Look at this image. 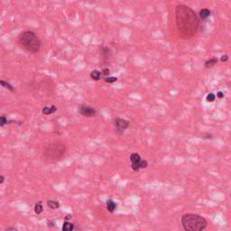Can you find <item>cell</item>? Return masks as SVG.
I'll return each instance as SVG.
<instances>
[{"label": "cell", "instance_id": "1", "mask_svg": "<svg viewBox=\"0 0 231 231\" xmlns=\"http://www.w3.org/2000/svg\"><path fill=\"white\" fill-rule=\"evenodd\" d=\"M175 19L178 31L183 38H191L196 35L200 26V20L191 7L185 5L177 6Z\"/></svg>", "mask_w": 231, "mask_h": 231}, {"label": "cell", "instance_id": "2", "mask_svg": "<svg viewBox=\"0 0 231 231\" xmlns=\"http://www.w3.org/2000/svg\"><path fill=\"white\" fill-rule=\"evenodd\" d=\"M180 221L184 231H204L208 227L207 219L194 213L184 214Z\"/></svg>", "mask_w": 231, "mask_h": 231}, {"label": "cell", "instance_id": "3", "mask_svg": "<svg viewBox=\"0 0 231 231\" xmlns=\"http://www.w3.org/2000/svg\"><path fill=\"white\" fill-rule=\"evenodd\" d=\"M19 43L27 51L33 53L38 52L41 48V41L32 31H25L22 33L19 36Z\"/></svg>", "mask_w": 231, "mask_h": 231}, {"label": "cell", "instance_id": "4", "mask_svg": "<svg viewBox=\"0 0 231 231\" xmlns=\"http://www.w3.org/2000/svg\"><path fill=\"white\" fill-rule=\"evenodd\" d=\"M66 152V144L62 141H56L50 144L43 151L44 157L48 160H59Z\"/></svg>", "mask_w": 231, "mask_h": 231}, {"label": "cell", "instance_id": "5", "mask_svg": "<svg viewBox=\"0 0 231 231\" xmlns=\"http://www.w3.org/2000/svg\"><path fill=\"white\" fill-rule=\"evenodd\" d=\"M129 126V122L123 118H115V128L116 132L123 133L126 129H127Z\"/></svg>", "mask_w": 231, "mask_h": 231}, {"label": "cell", "instance_id": "6", "mask_svg": "<svg viewBox=\"0 0 231 231\" xmlns=\"http://www.w3.org/2000/svg\"><path fill=\"white\" fill-rule=\"evenodd\" d=\"M130 160H131V168L134 170V171H139L141 168H140V164H141V156L137 153H133L130 156Z\"/></svg>", "mask_w": 231, "mask_h": 231}, {"label": "cell", "instance_id": "7", "mask_svg": "<svg viewBox=\"0 0 231 231\" xmlns=\"http://www.w3.org/2000/svg\"><path fill=\"white\" fill-rule=\"evenodd\" d=\"M79 114H81L84 116H87V117H92V116H95L97 114L96 109L92 107H89V106H81L79 108Z\"/></svg>", "mask_w": 231, "mask_h": 231}, {"label": "cell", "instance_id": "8", "mask_svg": "<svg viewBox=\"0 0 231 231\" xmlns=\"http://www.w3.org/2000/svg\"><path fill=\"white\" fill-rule=\"evenodd\" d=\"M116 209V204L114 201L112 200H108L107 201V209L110 213H113L115 211V209Z\"/></svg>", "mask_w": 231, "mask_h": 231}, {"label": "cell", "instance_id": "9", "mask_svg": "<svg viewBox=\"0 0 231 231\" xmlns=\"http://www.w3.org/2000/svg\"><path fill=\"white\" fill-rule=\"evenodd\" d=\"M57 110L56 106H51V107H44L43 108V113L44 115H50L54 113Z\"/></svg>", "mask_w": 231, "mask_h": 231}, {"label": "cell", "instance_id": "10", "mask_svg": "<svg viewBox=\"0 0 231 231\" xmlns=\"http://www.w3.org/2000/svg\"><path fill=\"white\" fill-rule=\"evenodd\" d=\"M200 14V17L201 18L202 20H205V19H207L209 15H210V11H209V9H207V8H203V9H201L200 11V14Z\"/></svg>", "mask_w": 231, "mask_h": 231}, {"label": "cell", "instance_id": "11", "mask_svg": "<svg viewBox=\"0 0 231 231\" xmlns=\"http://www.w3.org/2000/svg\"><path fill=\"white\" fill-rule=\"evenodd\" d=\"M102 75V72H100L98 70H94L90 72V78L94 80H99Z\"/></svg>", "mask_w": 231, "mask_h": 231}, {"label": "cell", "instance_id": "12", "mask_svg": "<svg viewBox=\"0 0 231 231\" xmlns=\"http://www.w3.org/2000/svg\"><path fill=\"white\" fill-rule=\"evenodd\" d=\"M74 226L69 221H64V223L62 225V231H73Z\"/></svg>", "mask_w": 231, "mask_h": 231}, {"label": "cell", "instance_id": "13", "mask_svg": "<svg viewBox=\"0 0 231 231\" xmlns=\"http://www.w3.org/2000/svg\"><path fill=\"white\" fill-rule=\"evenodd\" d=\"M217 62H218V59L215 57H212L211 59H209V61H207V62H205V67H206V68H211V67H213L214 65H216Z\"/></svg>", "mask_w": 231, "mask_h": 231}, {"label": "cell", "instance_id": "14", "mask_svg": "<svg viewBox=\"0 0 231 231\" xmlns=\"http://www.w3.org/2000/svg\"><path fill=\"white\" fill-rule=\"evenodd\" d=\"M47 205L51 209H56L60 207V203L56 201H47Z\"/></svg>", "mask_w": 231, "mask_h": 231}, {"label": "cell", "instance_id": "15", "mask_svg": "<svg viewBox=\"0 0 231 231\" xmlns=\"http://www.w3.org/2000/svg\"><path fill=\"white\" fill-rule=\"evenodd\" d=\"M43 211V205H42V202L39 201L37 202L35 204V212L36 214H41L42 212Z\"/></svg>", "mask_w": 231, "mask_h": 231}, {"label": "cell", "instance_id": "16", "mask_svg": "<svg viewBox=\"0 0 231 231\" xmlns=\"http://www.w3.org/2000/svg\"><path fill=\"white\" fill-rule=\"evenodd\" d=\"M0 84L2 85V87L6 88V89H9L10 91H14V87L12 86V85H10L9 83L6 82L5 80H0Z\"/></svg>", "mask_w": 231, "mask_h": 231}, {"label": "cell", "instance_id": "17", "mask_svg": "<svg viewBox=\"0 0 231 231\" xmlns=\"http://www.w3.org/2000/svg\"><path fill=\"white\" fill-rule=\"evenodd\" d=\"M110 55V50L107 48V47H105L103 51H102V56L105 58H108V56Z\"/></svg>", "mask_w": 231, "mask_h": 231}, {"label": "cell", "instance_id": "18", "mask_svg": "<svg viewBox=\"0 0 231 231\" xmlns=\"http://www.w3.org/2000/svg\"><path fill=\"white\" fill-rule=\"evenodd\" d=\"M215 99H216V96H215V94L213 93H209L207 96V98H206L207 101H209V102H213V101L215 100Z\"/></svg>", "mask_w": 231, "mask_h": 231}, {"label": "cell", "instance_id": "19", "mask_svg": "<svg viewBox=\"0 0 231 231\" xmlns=\"http://www.w3.org/2000/svg\"><path fill=\"white\" fill-rule=\"evenodd\" d=\"M6 124H7V118L5 115H2L0 117V126H4Z\"/></svg>", "mask_w": 231, "mask_h": 231}, {"label": "cell", "instance_id": "20", "mask_svg": "<svg viewBox=\"0 0 231 231\" xmlns=\"http://www.w3.org/2000/svg\"><path fill=\"white\" fill-rule=\"evenodd\" d=\"M116 80H117V78H115V77H108L105 79V81L107 83H113V82H115Z\"/></svg>", "mask_w": 231, "mask_h": 231}, {"label": "cell", "instance_id": "21", "mask_svg": "<svg viewBox=\"0 0 231 231\" xmlns=\"http://www.w3.org/2000/svg\"><path fill=\"white\" fill-rule=\"evenodd\" d=\"M109 73H110V71L108 68H106L102 71V75H104V76H108V75H109Z\"/></svg>", "mask_w": 231, "mask_h": 231}, {"label": "cell", "instance_id": "22", "mask_svg": "<svg viewBox=\"0 0 231 231\" xmlns=\"http://www.w3.org/2000/svg\"><path fill=\"white\" fill-rule=\"evenodd\" d=\"M217 97L218 98H219V99H222V98H224V94L222 91H218V93H217Z\"/></svg>", "mask_w": 231, "mask_h": 231}, {"label": "cell", "instance_id": "23", "mask_svg": "<svg viewBox=\"0 0 231 231\" xmlns=\"http://www.w3.org/2000/svg\"><path fill=\"white\" fill-rule=\"evenodd\" d=\"M228 60V55H223L222 57H221V61L222 62H227Z\"/></svg>", "mask_w": 231, "mask_h": 231}, {"label": "cell", "instance_id": "24", "mask_svg": "<svg viewBox=\"0 0 231 231\" xmlns=\"http://www.w3.org/2000/svg\"><path fill=\"white\" fill-rule=\"evenodd\" d=\"M72 218V215L71 214H68L67 216L65 217V221H68V220H70Z\"/></svg>", "mask_w": 231, "mask_h": 231}, {"label": "cell", "instance_id": "25", "mask_svg": "<svg viewBox=\"0 0 231 231\" xmlns=\"http://www.w3.org/2000/svg\"><path fill=\"white\" fill-rule=\"evenodd\" d=\"M4 180H5V177H4L3 175H1V176H0V184H2V183L4 182Z\"/></svg>", "mask_w": 231, "mask_h": 231}]
</instances>
